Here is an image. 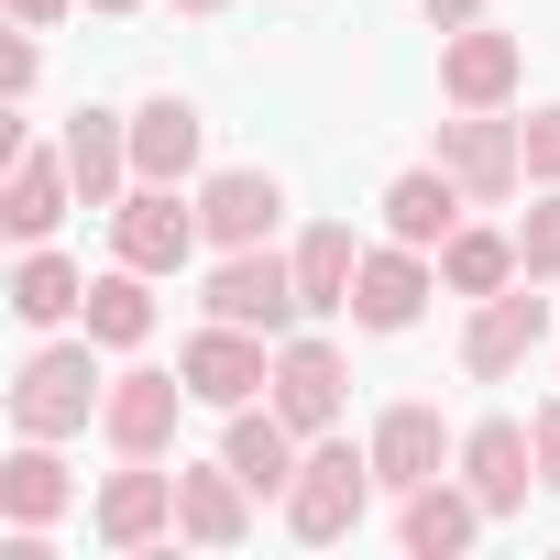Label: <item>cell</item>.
<instances>
[{"mask_svg":"<svg viewBox=\"0 0 560 560\" xmlns=\"http://www.w3.org/2000/svg\"><path fill=\"white\" fill-rule=\"evenodd\" d=\"M100 407H110L100 341H45V352L12 374V429H23V440H78Z\"/></svg>","mask_w":560,"mask_h":560,"instance_id":"6da1fadb","label":"cell"},{"mask_svg":"<svg viewBox=\"0 0 560 560\" xmlns=\"http://www.w3.org/2000/svg\"><path fill=\"white\" fill-rule=\"evenodd\" d=\"M374 494H385V483H374V451H352V440L330 429V440H308V462H298V483H287V527H298L308 549H330V538L363 527Z\"/></svg>","mask_w":560,"mask_h":560,"instance_id":"7a4b0ae2","label":"cell"},{"mask_svg":"<svg viewBox=\"0 0 560 560\" xmlns=\"http://www.w3.org/2000/svg\"><path fill=\"white\" fill-rule=\"evenodd\" d=\"M198 308H209V319H242V330H264V341H287V330L308 319V298H298V253H275V242L220 253L209 287H198Z\"/></svg>","mask_w":560,"mask_h":560,"instance_id":"3957f363","label":"cell"},{"mask_svg":"<svg viewBox=\"0 0 560 560\" xmlns=\"http://www.w3.org/2000/svg\"><path fill=\"white\" fill-rule=\"evenodd\" d=\"M264 396L298 418V440H330V429H341V407H352V363H341V341L287 330V341H275V385H264Z\"/></svg>","mask_w":560,"mask_h":560,"instance_id":"277c9868","label":"cell"},{"mask_svg":"<svg viewBox=\"0 0 560 560\" xmlns=\"http://www.w3.org/2000/svg\"><path fill=\"white\" fill-rule=\"evenodd\" d=\"M176 374H187V396L198 407H253L264 385H275V352H264V330H242V319H209V330H187V352H176Z\"/></svg>","mask_w":560,"mask_h":560,"instance_id":"5b68a950","label":"cell"},{"mask_svg":"<svg viewBox=\"0 0 560 560\" xmlns=\"http://www.w3.org/2000/svg\"><path fill=\"white\" fill-rule=\"evenodd\" d=\"M198 396H187V374H154V363H132V374H110V407H100V440L121 451V462H165L176 451V418H187Z\"/></svg>","mask_w":560,"mask_h":560,"instance_id":"8992f818","label":"cell"},{"mask_svg":"<svg viewBox=\"0 0 560 560\" xmlns=\"http://www.w3.org/2000/svg\"><path fill=\"white\" fill-rule=\"evenodd\" d=\"M440 165L472 187V209H494V198L527 187V121H505V110H462V121H440Z\"/></svg>","mask_w":560,"mask_h":560,"instance_id":"52a82bcc","label":"cell"},{"mask_svg":"<svg viewBox=\"0 0 560 560\" xmlns=\"http://www.w3.org/2000/svg\"><path fill=\"white\" fill-rule=\"evenodd\" d=\"M440 298V253H418V242H363V275H352V319L363 330H418V308Z\"/></svg>","mask_w":560,"mask_h":560,"instance_id":"ba28073f","label":"cell"},{"mask_svg":"<svg viewBox=\"0 0 560 560\" xmlns=\"http://www.w3.org/2000/svg\"><path fill=\"white\" fill-rule=\"evenodd\" d=\"M549 341V298H538V275H516V287H494V298H472V330H462V374H516L527 352Z\"/></svg>","mask_w":560,"mask_h":560,"instance_id":"9c48e42d","label":"cell"},{"mask_svg":"<svg viewBox=\"0 0 560 560\" xmlns=\"http://www.w3.org/2000/svg\"><path fill=\"white\" fill-rule=\"evenodd\" d=\"M198 242H209V231H198V198H176V187H154V176L110 209V253H121V264H143V275H176Z\"/></svg>","mask_w":560,"mask_h":560,"instance_id":"30bf717a","label":"cell"},{"mask_svg":"<svg viewBox=\"0 0 560 560\" xmlns=\"http://www.w3.org/2000/svg\"><path fill=\"white\" fill-rule=\"evenodd\" d=\"M516 78H527V45H516V34H494V23L440 34V100H451V110H505Z\"/></svg>","mask_w":560,"mask_h":560,"instance_id":"8fae6325","label":"cell"},{"mask_svg":"<svg viewBox=\"0 0 560 560\" xmlns=\"http://www.w3.org/2000/svg\"><path fill=\"white\" fill-rule=\"evenodd\" d=\"M78 209V176H67V143H23L12 132V187H0V231L12 242H56V220Z\"/></svg>","mask_w":560,"mask_h":560,"instance_id":"7c38bea8","label":"cell"},{"mask_svg":"<svg viewBox=\"0 0 560 560\" xmlns=\"http://www.w3.org/2000/svg\"><path fill=\"white\" fill-rule=\"evenodd\" d=\"M363 451H374V483H385V494H418L440 462H462V440H451V429H440V407H418V396H396V407L374 418V440H363Z\"/></svg>","mask_w":560,"mask_h":560,"instance_id":"4fadbf2b","label":"cell"},{"mask_svg":"<svg viewBox=\"0 0 560 560\" xmlns=\"http://www.w3.org/2000/svg\"><path fill=\"white\" fill-rule=\"evenodd\" d=\"M165 527H176V472H154V462H121L100 483V505H89V538L100 549H154Z\"/></svg>","mask_w":560,"mask_h":560,"instance_id":"5bb4252c","label":"cell"},{"mask_svg":"<svg viewBox=\"0 0 560 560\" xmlns=\"http://www.w3.org/2000/svg\"><path fill=\"white\" fill-rule=\"evenodd\" d=\"M67 176H78V209H121L143 176H132V110H78L67 121Z\"/></svg>","mask_w":560,"mask_h":560,"instance_id":"9a60e30c","label":"cell"},{"mask_svg":"<svg viewBox=\"0 0 560 560\" xmlns=\"http://www.w3.org/2000/svg\"><path fill=\"white\" fill-rule=\"evenodd\" d=\"M462 483L483 494V516H516L527 483H538V440H527V418H483V429H462Z\"/></svg>","mask_w":560,"mask_h":560,"instance_id":"2e32d148","label":"cell"},{"mask_svg":"<svg viewBox=\"0 0 560 560\" xmlns=\"http://www.w3.org/2000/svg\"><path fill=\"white\" fill-rule=\"evenodd\" d=\"M176 538L242 549V538H253V483H242L231 462H176Z\"/></svg>","mask_w":560,"mask_h":560,"instance_id":"e0dca14e","label":"cell"},{"mask_svg":"<svg viewBox=\"0 0 560 560\" xmlns=\"http://www.w3.org/2000/svg\"><path fill=\"white\" fill-rule=\"evenodd\" d=\"M220 462H231L253 494H287V483H298V462H308V440H298V418H287V407L264 396V407H231V429H220Z\"/></svg>","mask_w":560,"mask_h":560,"instance_id":"ac0fdd59","label":"cell"},{"mask_svg":"<svg viewBox=\"0 0 560 560\" xmlns=\"http://www.w3.org/2000/svg\"><path fill=\"white\" fill-rule=\"evenodd\" d=\"M275 220H287V187H275L264 165H220V176L198 187V231H209L220 253H242V242H275Z\"/></svg>","mask_w":560,"mask_h":560,"instance_id":"d6986e66","label":"cell"},{"mask_svg":"<svg viewBox=\"0 0 560 560\" xmlns=\"http://www.w3.org/2000/svg\"><path fill=\"white\" fill-rule=\"evenodd\" d=\"M462 209H472V187H462L451 165H407V176L385 187V231L418 242V253H440V242L462 231Z\"/></svg>","mask_w":560,"mask_h":560,"instance_id":"ffe728a7","label":"cell"},{"mask_svg":"<svg viewBox=\"0 0 560 560\" xmlns=\"http://www.w3.org/2000/svg\"><path fill=\"white\" fill-rule=\"evenodd\" d=\"M396 538H407L418 560H451V549H472V538H483V494H472V483H451V472H429V483L396 505Z\"/></svg>","mask_w":560,"mask_h":560,"instance_id":"44dd1931","label":"cell"},{"mask_svg":"<svg viewBox=\"0 0 560 560\" xmlns=\"http://www.w3.org/2000/svg\"><path fill=\"white\" fill-rule=\"evenodd\" d=\"M78 319H89L100 352H143V341H154V275H143V264L89 275V308H78Z\"/></svg>","mask_w":560,"mask_h":560,"instance_id":"7402d4cb","label":"cell"},{"mask_svg":"<svg viewBox=\"0 0 560 560\" xmlns=\"http://www.w3.org/2000/svg\"><path fill=\"white\" fill-rule=\"evenodd\" d=\"M352 275H363V242H352V220H308V231H298V298H308V319L352 308Z\"/></svg>","mask_w":560,"mask_h":560,"instance_id":"603a6c76","label":"cell"},{"mask_svg":"<svg viewBox=\"0 0 560 560\" xmlns=\"http://www.w3.org/2000/svg\"><path fill=\"white\" fill-rule=\"evenodd\" d=\"M67 505H78V483H67L56 440H23L12 462H0V516H12V527H56Z\"/></svg>","mask_w":560,"mask_h":560,"instance_id":"cb8c5ba5","label":"cell"},{"mask_svg":"<svg viewBox=\"0 0 560 560\" xmlns=\"http://www.w3.org/2000/svg\"><path fill=\"white\" fill-rule=\"evenodd\" d=\"M132 176H154V187H176V176H198V110H187L176 89L132 110Z\"/></svg>","mask_w":560,"mask_h":560,"instance_id":"d4e9b609","label":"cell"},{"mask_svg":"<svg viewBox=\"0 0 560 560\" xmlns=\"http://www.w3.org/2000/svg\"><path fill=\"white\" fill-rule=\"evenodd\" d=\"M78 308H89V275H78L67 253L23 242V264H12V319H23V330H56V319H78Z\"/></svg>","mask_w":560,"mask_h":560,"instance_id":"484cf974","label":"cell"},{"mask_svg":"<svg viewBox=\"0 0 560 560\" xmlns=\"http://www.w3.org/2000/svg\"><path fill=\"white\" fill-rule=\"evenodd\" d=\"M516 275H527V264H516V231H472V220H462V231L440 242V287H451V298H494V287H516Z\"/></svg>","mask_w":560,"mask_h":560,"instance_id":"4316f807","label":"cell"},{"mask_svg":"<svg viewBox=\"0 0 560 560\" xmlns=\"http://www.w3.org/2000/svg\"><path fill=\"white\" fill-rule=\"evenodd\" d=\"M516 264L538 275V287L560 275V187H538V198H527V220H516Z\"/></svg>","mask_w":560,"mask_h":560,"instance_id":"83f0119b","label":"cell"},{"mask_svg":"<svg viewBox=\"0 0 560 560\" xmlns=\"http://www.w3.org/2000/svg\"><path fill=\"white\" fill-rule=\"evenodd\" d=\"M527 176H538V187H560V100H549V110H527Z\"/></svg>","mask_w":560,"mask_h":560,"instance_id":"f1b7e54d","label":"cell"},{"mask_svg":"<svg viewBox=\"0 0 560 560\" xmlns=\"http://www.w3.org/2000/svg\"><path fill=\"white\" fill-rule=\"evenodd\" d=\"M34 78H45V45H34V34H12V56H0V89L34 100Z\"/></svg>","mask_w":560,"mask_h":560,"instance_id":"f546056e","label":"cell"},{"mask_svg":"<svg viewBox=\"0 0 560 560\" xmlns=\"http://www.w3.org/2000/svg\"><path fill=\"white\" fill-rule=\"evenodd\" d=\"M527 440H538V483H549V494H560V396H549V407H538V418H527Z\"/></svg>","mask_w":560,"mask_h":560,"instance_id":"4dcf8cb0","label":"cell"},{"mask_svg":"<svg viewBox=\"0 0 560 560\" xmlns=\"http://www.w3.org/2000/svg\"><path fill=\"white\" fill-rule=\"evenodd\" d=\"M483 12H494V0H429V23H440V34H462V23H483Z\"/></svg>","mask_w":560,"mask_h":560,"instance_id":"1f68e13d","label":"cell"},{"mask_svg":"<svg viewBox=\"0 0 560 560\" xmlns=\"http://www.w3.org/2000/svg\"><path fill=\"white\" fill-rule=\"evenodd\" d=\"M12 23H23V34H45V23H67V0H12Z\"/></svg>","mask_w":560,"mask_h":560,"instance_id":"d6a6232c","label":"cell"},{"mask_svg":"<svg viewBox=\"0 0 560 560\" xmlns=\"http://www.w3.org/2000/svg\"><path fill=\"white\" fill-rule=\"evenodd\" d=\"M89 12H143V0H89Z\"/></svg>","mask_w":560,"mask_h":560,"instance_id":"836d02e7","label":"cell"},{"mask_svg":"<svg viewBox=\"0 0 560 560\" xmlns=\"http://www.w3.org/2000/svg\"><path fill=\"white\" fill-rule=\"evenodd\" d=\"M176 12H220V0H176Z\"/></svg>","mask_w":560,"mask_h":560,"instance_id":"e575fe53","label":"cell"}]
</instances>
